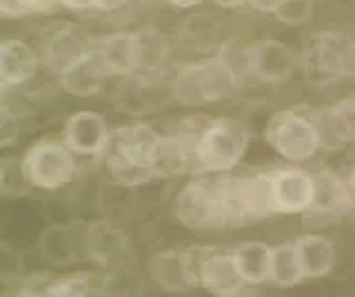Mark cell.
Wrapping results in <instances>:
<instances>
[{
	"label": "cell",
	"mask_w": 355,
	"mask_h": 297,
	"mask_svg": "<svg viewBox=\"0 0 355 297\" xmlns=\"http://www.w3.org/2000/svg\"><path fill=\"white\" fill-rule=\"evenodd\" d=\"M198 286L216 297L249 295L251 286L240 275L231 249L198 246Z\"/></svg>",
	"instance_id": "obj_12"
},
{
	"label": "cell",
	"mask_w": 355,
	"mask_h": 297,
	"mask_svg": "<svg viewBox=\"0 0 355 297\" xmlns=\"http://www.w3.org/2000/svg\"><path fill=\"white\" fill-rule=\"evenodd\" d=\"M42 69L40 49L25 38H5L0 42V91L25 89Z\"/></svg>",
	"instance_id": "obj_17"
},
{
	"label": "cell",
	"mask_w": 355,
	"mask_h": 297,
	"mask_svg": "<svg viewBox=\"0 0 355 297\" xmlns=\"http://www.w3.org/2000/svg\"><path fill=\"white\" fill-rule=\"evenodd\" d=\"M262 138L266 147L288 164H304L324 149L315 114L302 107L273 111L264 123Z\"/></svg>",
	"instance_id": "obj_3"
},
{
	"label": "cell",
	"mask_w": 355,
	"mask_h": 297,
	"mask_svg": "<svg viewBox=\"0 0 355 297\" xmlns=\"http://www.w3.org/2000/svg\"><path fill=\"white\" fill-rule=\"evenodd\" d=\"M111 105L133 120H144L151 114H158L166 105H173L169 78H151L142 73L116 78L111 89Z\"/></svg>",
	"instance_id": "obj_8"
},
{
	"label": "cell",
	"mask_w": 355,
	"mask_h": 297,
	"mask_svg": "<svg viewBox=\"0 0 355 297\" xmlns=\"http://www.w3.org/2000/svg\"><path fill=\"white\" fill-rule=\"evenodd\" d=\"M58 89L67 96L73 98H94L100 96L109 82H114V78L107 73V69L100 62L98 53L92 51L85 58L73 62L71 67H67L58 75H53Z\"/></svg>",
	"instance_id": "obj_20"
},
{
	"label": "cell",
	"mask_w": 355,
	"mask_h": 297,
	"mask_svg": "<svg viewBox=\"0 0 355 297\" xmlns=\"http://www.w3.org/2000/svg\"><path fill=\"white\" fill-rule=\"evenodd\" d=\"M304 280H322L336 271L338 251L336 244L322 233H304L293 240Z\"/></svg>",
	"instance_id": "obj_23"
},
{
	"label": "cell",
	"mask_w": 355,
	"mask_h": 297,
	"mask_svg": "<svg viewBox=\"0 0 355 297\" xmlns=\"http://www.w3.org/2000/svg\"><path fill=\"white\" fill-rule=\"evenodd\" d=\"M60 5L73 14H96V0H60Z\"/></svg>",
	"instance_id": "obj_32"
},
{
	"label": "cell",
	"mask_w": 355,
	"mask_h": 297,
	"mask_svg": "<svg viewBox=\"0 0 355 297\" xmlns=\"http://www.w3.org/2000/svg\"><path fill=\"white\" fill-rule=\"evenodd\" d=\"M85 219H62L40 231L36 253L44 267L58 271L85 262Z\"/></svg>",
	"instance_id": "obj_9"
},
{
	"label": "cell",
	"mask_w": 355,
	"mask_h": 297,
	"mask_svg": "<svg viewBox=\"0 0 355 297\" xmlns=\"http://www.w3.org/2000/svg\"><path fill=\"white\" fill-rule=\"evenodd\" d=\"M153 178L164 182H178L196 175V153L193 140L184 131H162L151 153Z\"/></svg>",
	"instance_id": "obj_15"
},
{
	"label": "cell",
	"mask_w": 355,
	"mask_h": 297,
	"mask_svg": "<svg viewBox=\"0 0 355 297\" xmlns=\"http://www.w3.org/2000/svg\"><path fill=\"white\" fill-rule=\"evenodd\" d=\"M313 114L324 149L355 145V96L340 98V100L322 107Z\"/></svg>",
	"instance_id": "obj_21"
},
{
	"label": "cell",
	"mask_w": 355,
	"mask_h": 297,
	"mask_svg": "<svg viewBox=\"0 0 355 297\" xmlns=\"http://www.w3.org/2000/svg\"><path fill=\"white\" fill-rule=\"evenodd\" d=\"M60 138L78 158L98 162L107 151L111 127L103 114L94 111V109H80L64 118Z\"/></svg>",
	"instance_id": "obj_16"
},
{
	"label": "cell",
	"mask_w": 355,
	"mask_h": 297,
	"mask_svg": "<svg viewBox=\"0 0 355 297\" xmlns=\"http://www.w3.org/2000/svg\"><path fill=\"white\" fill-rule=\"evenodd\" d=\"M171 215L180 226L189 231H218L222 226V211H220V193L216 175L196 173L187 178L173 191L171 200Z\"/></svg>",
	"instance_id": "obj_6"
},
{
	"label": "cell",
	"mask_w": 355,
	"mask_h": 297,
	"mask_svg": "<svg viewBox=\"0 0 355 297\" xmlns=\"http://www.w3.org/2000/svg\"><path fill=\"white\" fill-rule=\"evenodd\" d=\"M271 253H273V246L266 244V242H260V240H244L231 249L236 267L251 289L269 284Z\"/></svg>",
	"instance_id": "obj_24"
},
{
	"label": "cell",
	"mask_w": 355,
	"mask_h": 297,
	"mask_svg": "<svg viewBox=\"0 0 355 297\" xmlns=\"http://www.w3.org/2000/svg\"><path fill=\"white\" fill-rule=\"evenodd\" d=\"M304 280L302 267H300L297 253L293 242H280L273 246L271 253V273H269V284L275 289H295Z\"/></svg>",
	"instance_id": "obj_26"
},
{
	"label": "cell",
	"mask_w": 355,
	"mask_h": 297,
	"mask_svg": "<svg viewBox=\"0 0 355 297\" xmlns=\"http://www.w3.org/2000/svg\"><path fill=\"white\" fill-rule=\"evenodd\" d=\"M33 186L22 167L20 156H3L0 160V195L5 200H20V197L31 195Z\"/></svg>",
	"instance_id": "obj_27"
},
{
	"label": "cell",
	"mask_w": 355,
	"mask_h": 297,
	"mask_svg": "<svg viewBox=\"0 0 355 297\" xmlns=\"http://www.w3.org/2000/svg\"><path fill=\"white\" fill-rule=\"evenodd\" d=\"M142 291L144 282L133 269V264H125V267L107 273V295H136Z\"/></svg>",
	"instance_id": "obj_31"
},
{
	"label": "cell",
	"mask_w": 355,
	"mask_h": 297,
	"mask_svg": "<svg viewBox=\"0 0 355 297\" xmlns=\"http://www.w3.org/2000/svg\"><path fill=\"white\" fill-rule=\"evenodd\" d=\"M269 191L275 215H306L313 200V171L300 164L269 169Z\"/></svg>",
	"instance_id": "obj_13"
},
{
	"label": "cell",
	"mask_w": 355,
	"mask_h": 297,
	"mask_svg": "<svg viewBox=\"0 0 355 297\" xmlns=\"http://www.w3.org/2000/svg\"><path fill=\"white\" fill-rule=\"evenodd\" d=\"M149 280L164 293H187L198 289V246L160 249L149 258Z\"/></svg>",
	"instance_id": "obj_11"
},
{
	"label": "cell",
	"mask_w": 355,
	"mask_h": 297,
	"mask_svg": "<svg viewBox=\"0 0 355 297\" xmlns=\"http://www.w3.org/2000/svg\"><path fill=\"white\" fill-rule=\"evenodd\" d=\"M347 213H351L347 178L331 169L313 171V200H311L306 217L313 222H333Z\"/></svg>",
	"instance_id": "obj_18"
},
{
	"label": "cell",
	"mask_w": 355,
	"mask_h": 297,
	"mask_svg": "<svg viewBox=\"0 0 355 297\" xmlns=\"http://www.w3.org/2000/svg\"><path fill=\"white\" fill-rule=\"evenodd\" d=\"M55 275L58 273L49 267L22 273L14 286V295H18V297H49Z\"/></svg>",
	"instance_id": "obj_30"
},
{
	"label": "cell",
	"mask_w": 355,
	"mask_h": 297,
	"mask_svg": "<svg viewBox=\"0 0 355 297\" xmlns=\"http://www.w3.org/2000/svg\"><path fill=\"white\" fill-rule=\"evenodd\" d=\"M85 262L111 273L133 262V242L129 231L116 219L94 217L85 224Z\"/></svg>",
	"instance_id": "obj_7"
},
{
	"label": "cell",
	"mask_w": 355,
	"mask_h": 297,
	"mask_svg": "<svg viewBox=\"0 0 355 297\" xmlns=\"http://www.w3.org/2000/svg\"><path fill=\"white\" fill-rule=\"evenodd\" d=\"M22 167L36 191L64 193L83 175L80 158L58 136H44L20 153Z\"/></svg>",
	"instance_id": "obj_4"
},
{
	"label": "cell",
	"mask_w": 355,
	"mask_h": 297,
	"mask_svg": "<svg viewBox=\"0 0 355 297\" xmlns=\"http://www.w3.org/2000/svg\"><path fill=\"white\" fill-rule=\"evenodd\" d=\"M166 3L175 9H196V7L202 5L205 0H166Z\"/></svg>",
	"instance_id": "obj_35"
},
{
	"label": "cell",
	"mask_w": 355,
	"mask_h": 297,
	"mask_svg": "<svg viewBox=\"0 0 355 297\" xmlns=\"http://www.w3.org/2000/svg\"><path fill=\"white\" fill-rule=\"evenodd\" d=\"M107 295V273L96 267L58 273L51 284L49 297H96Z\"/></svg>",
	"instance_id": "obj_25"
},
{
	"label": "cell",
	"mask_w": 355,
	"mask_h": 297,
	"mask_svg": "<svg viewBox=\"0 0 355 297\" xmlns=\"http://www.w3.org/2000/svg\"><path fill=\"white\" fill-rule=\"evenodd\" d=\"M196 173L227 175L236 171L251 147V129L240 118L214 116L196 120L191 131Z\"/></svg>",
	"instance_id": "obj_1"
},
{
	"label": "cell",
	"mask_w": 355,
	"mask_h": 297,
	"mask_svg": "<svg viewBox=\"0 0 355 297\" xmlns=\"http://www.w3.org/2000/svg\"><path fill=\"white\" fill-rule=\"evenodd\" d=\"M214 3L222 9H240V7H249V0H214Z\"/></svg>",
	"instance_id": "obj_36"
},
{
	"label": "cell",
	"mask_w": 355,
	"mask_h": 297,
	"mask_svg": "<svg viewBox=\"0 0 355 297\" xmlns=\"http://www.w3.org/2000/svg\"><path fill=\"white\" fill-rule=\"evenodd\" d=\"M133 0H96V14H118Z\"/></svg>",
	"instance_id": "obj_33"
},
{
	"label": "cell",
	"mask_w": 355,
	"mask_h": 297,
	"mask_svg": "<svg viewBox=\"0 0 355 297\" xmlns=\"http://www.w3.org/2000/svg\"><path fill=\"white\" fill-rule=\"evenodd\" d=\"M94 51L107 69L111 78L136 73V42H133V29H118L107 36L96 38Z\"/></svg>",
	"instance_id": "obj_22"
},
{
	"label": "cell",
	"mask_w": 355,
	"mask_h": 297,
	"mask_svg": "<svg viewBox=\"0 0 355 297\" xmlns=\"http://www.w3.org/2000/svg\"><path fill=\"white\" fill-rule=\"evenodd\" d=\"M302 56V71L315 84H329L342 78H355V38L336 29L313 31Z\"/></svg>",
	"instance_id": "obj_5"
},
{
	"label": "cell",
	"mask_w": 355,
	"mask_h": 297,
	"mask_svg": "<svg viewBox=\"0 0 355 297\" xmlns=\"http://www.w3.org/2000/svg\"><path fill=\"white\" fill-rule=\"evenodd\" d=\"M302 69V56L277 38H258L249 45V80L280 84Z\"/></svg>",
	"instance_id": "obj_10"
},
{
	"label": "cell",
	"mask_w": 355,
	"mask_h": 297,
	"mask_svg": "<svg viewBox=\"0 0 355 297\" xmlns=\"http://www.w3.org/2000/svg\"><path fill=\"white\" fill-rule=\"evenodd\" d=\"M242 84L238 75L218 58V53L184 60L169 73L173 105L193 109L229 100Z\"/></svg>",
	"instance_id": "obj_2"
},
{
	"label": "cell",
	"mask_w": 355,
	"mask_h": 297,
	"mask_svg": "<svg viewBox=\"0 0 355 297\" xmlns=\"http://www.w3.org/2000/svg\"><path fill=\"white\" fill-rule=\"evenodd\" d=\"M273 5H275V0H249V7L258 9V12H264V14H269Z\"/></svg>",
	"instance_id": "obj_37"
},
{
	"label": "cell",
	"mask_w": 355,
	"mask_h": 297,
	"mask_svg": "<svg viewBox=\"0 0 355 297\" xmlns=\"http://www.w3.org/2000/svg\"><path fill=\"white\" fill-rule=\"evenodd\" d=\"M313 12H315V0H275L269 16H273L282 25L297 27L309 23L313 18Z\"/></svg>",
	"instance_id": "obj_29"
},
{
	"label": "cell",
	"mask_w": 355,
	"mask_h": 297,
	"mask_svg": "<svg viewBox=\"0 0 355 297\" xmlns=\"http://www.w3.org/2000/svg\"><path fill=\"white\" fill-rule=\"evenodd\" d=\"M96 36H92L83 25L76 23H62L58 27L49 29L42 36L40 42V56L44 69L58 75L67 67H71L73 62L85 58L87 53L94 51Z\"/></svg>",
	"instance_id": "obj_14"
},
{
	"label": "cell",
	"mask_w": 355,
	"mask_h": 297,
	"mask_svg": "<svg viewBox=\"0 0 355 297\" xmlns=\"http://www.w3.org/2000/svg\"><path fill=\"white\" fill-rule=\"evenodd\" d=\"M58 9H62L60 0H0V16L5 20L53 14Z\"/></svg>",
	"instance_id": "obj_28"
},
{
	"label": "cell",
	"mask_w": 355,
	"mask_h": 297,
	"mask_svg": "<svg viewBox=\"0 0 355 297\" xmlns=\"http://www.w3.org/2000/svg\"><path fill=\"white\" fill-rule=\"evenodd\" d=\"M347 178V189H349V200H351V213H355V164L349 169V173H344Z\"/></svg>",
	"instance_id": "obj_34"
},
{
	"label": "cell",
	"mask_w": 355,
	"mask_h": 297,
	"mask_svg": "<svg viewBox=\"0 0 355 297\" xmlns=\"http://www.w3.org/2000/svg\"><path fill=\"white\" fill-rule=\"evenodd\" d=\"M136 42V73L151 78H169L173 71V42L171 38L153 25L133 29Z\"/></svg>",
	"instance_id": "obj_19"
}]
</instances>
